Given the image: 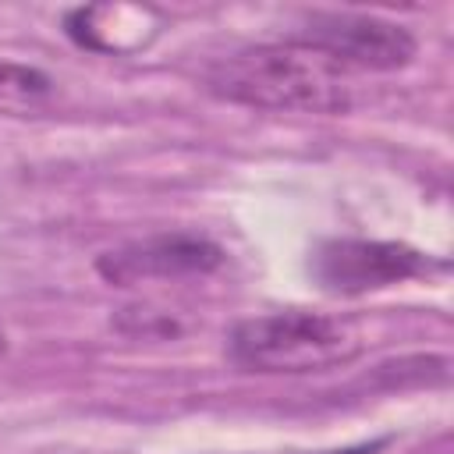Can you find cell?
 Returning a JSON list of instances; mask_svg holds the SVG:
<instances>
[{"instance_id":"obj_6","label":"cell","mask_w":454,"mask_h":454,"mask_svg":"<svg viewBox=\"0 0 454 454\" xmlns=\"http://www.w3.org/2000/svg\"><path fill=\"white\" fill-rule=\"evenodd\" d=\"M160 25H163L160 11L131 7V4H92L64 18L67 35L78 46L99 53H135L156 39Z\"/></svg>"},{"instance_id":"obj_8","label":"cell","mask_w":454,"mask_h":454,"mask_svg":"<svg viewBox=\"0 0 454 454\" xmlns=\"http://www.w3.org/2000/svg\"><path fill=\"white\" fill-rule=\"evenodd\" d=\"M4 348H7V337H4V330H0V351H4Z\"/></svg>"},{"instance_id":"obj_1","label":"cell","mask_w":454,"mask_h":454,"mask_svg":"<svg viewBox=\"0 0 454 454\" xmlns=\"http://www.w3.org/2000/svg\"><path fill=\"white\" fill-rule=\"evenodd\" d=\"M209 92L277 114H344L351 89L344 71L294 43H262L234 50L209 64Z\"/></svg>"},{"instance_id":"obj_3","label":"cell","mask_w":454,"mask_h":454,"mask_svg":"<svg viewBox=\"0 0 454 454\" xmlns=\"http://www.w3.org/2000/svg\"><path fill=\"white\" fill-rule=\"evenodd\" d=\"M294 46H305L340 71H397L411 64L419 43L415 35L380 14H355V11H316L305 18L301 28L291 32Z\"/></svg>"},{"instance_id":"obj_7","label":"cell","mask_w":454,"mask_h":454,"mask_svg":"<svg viewBox=\"0 0 454 454\" xmlns=\"http://www.w3.org/2000/svg\"><path fill=\"white\" fill-rule=\"evenodd\" d=\"M50 89L53 82L39 67L0 60V99H35V96H46Z\"/></svg>"},{"instance_id":"obj_5","label":"cell","mask_w":454,"mask_h":454,"mask_svg":"<svg viewBox=\"0 0 454 454\" xmlns=\"http://www.w3.org/2000/svg\"><path fill=\"white\" fill-rule=\"evenodd\" d=\"M223 266V248L199 234H156L99 255L96 270L110 284H142V280H181L206 277Z\"/></svg>"},{"instance_id":"obj_4","label":"cell","mask_w":454,"mask_h":454,"mask_svg":"<svg viewBox=\"0 0 454 454\" xmlns=\"http://www.w3.org/2000/svg\"><path fill=\"white\" fill-rule=\"evenodd\" d=\"M443 266L426 252L401 241H365V238H333L323 241L312 255V277L333 294H362L390 287L411 277Z\"/></svg>"},{"instance_id":"obj_2","label":"cell","mask_w":454,"mask_h":454,"mask_svg":"<svg viewBox=\"0 0 454 454\" xmlns=\"http://www.w3.org/2000/svg\"><path fill=\"white\" fill-rule=\"evenodd\" d=\"M362 351V330L351 319L284 309L234 326L231 358L248 372H316L348 365Z\"/></svg>"}]
</instances>
